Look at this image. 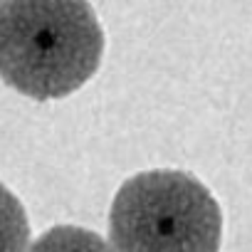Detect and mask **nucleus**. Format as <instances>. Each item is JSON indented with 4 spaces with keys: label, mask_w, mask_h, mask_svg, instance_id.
Segmentation results:
<instances>
[{
    "label": "nucleus",
    "mask_w": 252,
    "mask_h": 252,
    "mask_svg": "<svg viewBox=\"0 0 252 252\" xmlns=\"http://www.w3.org/2000/svg\"><path fill=\"white\" fill-rule=\"evenodd\" d=\"M104 30L87 0H0V79L47 101L74 94L99 69Z\"/></svg>",
    "instance_id": "f257e3e1"
},
{
    "label": "nucleus",
    "mask_w": 252,
    "mask_h": 252,
    "mask_svg": "<svg viewBox=\"0 0 252 252\" xmlns=\"http://www.w3.org/2000/svg\"><path fill=\"white\" fill-rule=\"evenodd\" d=\"M109 240L114 252H218L222 213L190 173L144 171L116 190Z\"/></svg>",
    "instance_id": "f03ea898"
},
{
    "label": "nucleus",
    "mask_w": 252,
    "mask_h": 252,
    "mask_svg": "<svg viewBox=\"0 0 252 252\" xmlns=\"http://www.w3.org/2000/svg\"><path fill=\"white\" fill-rule=\"evenodd\" d=\"M28 252H114V247L87 227L57 225L42 232Z\"/></svg>",
    "instance_id": "7ed1b4c3"
},
{
    "label": "nucleus",
    "mask_w": 252,
    "mask_h": 252,
    "mask_svg": "<svg viewBox=\"0 0 252 252\" xmlns=\"http://www.w3.org/2000/svg\"><path fill=\"white\" fill-rule=\"evenodd\" d=\"M30 220L18 195L0 183V252H28Z\"/></svg>",
    "instance_id": "20e7f679"
}]
</instances>
